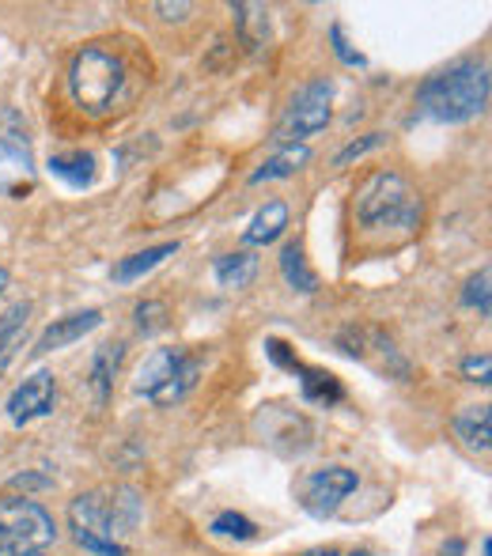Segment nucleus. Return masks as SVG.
<instances>
[{
    "label": "nucleus",
    "mask_w": 492,
    "mask_h": 556,
    "mask_svg": "<svg viewBox=\"0 0 492 556\" xmlns=\"http://www.w3.org/2000/svg\"><path fill=\"white\" fill-rule=\"evenodd\" d=\"M489 91H492L489 65L478 58H466L447 65L443 73L428 76L417 91V106L420 114L440 125H463L474 122L478 114H485Z\"/></svg>",
    "instance_id": "f257e3e1"
},
{
    "label": "nucleus",
    "mask_w": 492,
    "mask_h": 556,
    "mask_svg": "<svg viewBox=\"0 0 492 556\" xmlns=\"http://www.w3.org/2000/svg\"><path fill=\"white\" fill-rule=\"evenodd\" d=\"M356 227L368 235L413 231L420 224V198L398 170H375L361 182L353 198Z\"/></svg>",
    "instance_id": "f03ea898"
},
{
    "label": "nucleus",
    "mask_w": 492,
    "mask_h": 556,
    "mask_svg": "<svg viewBox=\"0 0 492 556\" xmlns=\"http://www.w3.org/2000/svg\"><path fill=\"white\" fill-rule=\"evenodd\" d=\"M125 88V65L103 46H84L68 65V96L80 111L106 114Z\"/></svg>",
    "instance_id": "7ed1b4c3"
},
{
    "label": "nucleus",
    "mask_w": 492,
    "mask_h": 556,
    "mask_svg": "<svg viewBox=\"0 0 492 556\" xmlns=\"http://www.w3.org/2000/svg\"><path fill=\"white\" fill-rule=\"evenodd\" d=\"M58 542V522L38 500L4 496L0 500V556L46 553Z\"/></svg>",
    "instance_id": "20e7f679"
},
{
    "label": "nucleus",
    "mask_w": 492,
    "mask_h": 556,
    "mask_svg": "<svg viewBox=\"0 0 492 556\" xmlns=\"http://www.w3.org/2000/svg\"><path fill=\"white\" fill-rule=\"evenodd\" d=\"M330 117H333V84L326 80V76H318V80L303 84V88L288 99L273 137H277L280 148L303 144L307 137L323 132L326 125H330Z\"/></svg>",
    "instance_id": "39448f33"
},
{
    "label": "nucleus",
    "mask_w": 492,
    "mask_h": 556,
    "mask_svg": "<svg viewBox=\"0 0 492 556\" xmlns=\"http://www.w3.org/2000/svg\"><path fill=\"white\" fill-rule=\"evenodd\" d=\"M35 186V152H30L27 125L15 111L0 114V193L23 198Z\"/></svg>",
    "instance_id": "423d86ee"
},
{
    "label": "nucleus",
    "mask_w": 492,
    "mask_h": 556,
    "mask_svg": "<svg viewBox=\"0 0 492 556\" xmlns=\"http://www.w3.org/2000/svg\"><path fill=\"white\" fill-rule=\"evenodd\" d=\"M68 530L73 542L91 556H125V545L111 530V507L103 492H84L68 504Z\"/></svg>",
    "instance_id": "0eeeda50"
},
{
    "label": "nucleus",
    "mask_w": 492,
    "mask_h": 556,
    "mask_svg": "<svg viewBox=\"0 0 492 556\" xmlns=\"http://www.w3.org/2000/svg\"><path fill=\"white\" fill-rule=\"evenodd\" d=\"M254 428L265 446H273L285 458H300L315 446V428L303 413L285 409V405H262L254 417Z\"/></svg>",
    "instance_id": "6e6552de"
},
{
    "label": "nucleus",
    "mask_w": 492,
    "mask_h": 556,
    "mask_svg": "<svg viewBox=\"0 0 492 556\" xmlns=\"http://www.w3.org/2000/svg\"><path fill=\"white\" fill-rule=\"evenodd\" d=\"M338 344L353 359L368 364L371 371L387 375V379H409V359L402 356V349H398L387 333L375 330V326H349V330L338 337Z\"/></svg>",
    "instance_id": "1a4fd4ad"
},
{
    "label": "nucleus",
    "mask_w": 492,
    "mask_h": 556,
    "mask_svg": "<svg viewBox=\"0 0 492 556\" xmlns=\"http://www.w3.org/2000/svg\"><path fill=\"white\" fill-rule=\"evenodd\" d=\"M356 484H361V477L349 466L315 469V473H307V481H303V507H307L315 519H330V515H338L341 500H345L349 492H356Z\"/></svg>",
    "instance_id": "9d476101"
},
{
    "label": "nucleus",
    "mask_w": 492,
    "mask_h": 556,
    "mask_svg": "<svg viewBox=\"0 0 492 556\" xmlns=\"http://www.w3.org/2000/svg\"><path fill=\"white\" fill-rule=\"evenodd\" d=\"M53 405H58V379H53V371H35L8 394L4 413L15 428H23V425H35V420L50 417Z\"/></svg>",
    "instance_id": "9b49d317"
},
{
    "label": "nucleus",
    "mask_w": 492,
    "mask_h": 556,
    "mask_svg": "<svg viewBox=\"0 0 492 556\" xmlns=\"http://www.w3.org/2000/svg\"><path fill=\"white\" fill-rule=\"evenodd\" d=\"M103 326V311L99 307H88V311H73V315L65 318H53L50 326H46L42 333H38L35 349H30V356H50V352H61L68 349V344L84 341L91 330H99Z\"/></svg>",
    "instance_id": "f8f14e48"
},
{
    "label": "nucleus",
    "mask_w": 492,
    "mask_h": 556,
    "mask_svg": "<svg viewBox=\"0 0 492 556\" xmlns=\"http://www.w3.org/2000/svg\"><path fill=\"white\" fill-rule=\"evenodd\" d=\"M186 356H190L186 349H155V352H148L144 364L137 367V382H133V390L152 402V397L178 375V367L186 364Z\"/></svg>",
    "instance_id": "ddd939ff"
},
{
    "label": "nucleus",
    "mask_w": 492,
    "mask_h": 556,
    "mask_svg": "<svg viewBox=\"0 0 492 556\" xmlns=\"http://www.w3.org/2000/svg\"><path fill=\"white\" fill-rule=\"evenodd\" d=\"M30 315H35V303L30 300L12 303V307H4V315H0V375L12 367V359L20 356L23 344H27Z\"/></svg>",
    "instance_id": "4468645a"
},
{
    "label": "nucleus",
    "mask_w": 492,
    "mask_h": 556,
    "mask_svg": "<svg viewBox=\"0 0 492 556\" xmlns=\"http://www.w3.org/2000/svg\"><path fill=\"white\" fill-rule=\"evenodd\" d=\"M125 359V344H99L96 356H91V367H88V390L96 397V405H106L111 402V390H114V375H118Z\"/></svg>",
    "instance_id": "2eb2a0df"
},
{
    "label": "nucleus",
    "mask_w": 492,
    "mask_h": 556,
    "mask_svg": "<svg viewBox=\"0 0 492 556\" xmlns=\"http://www.w3.org/2000/svg\"><path fill=\"white\" fill-rule=\"evenodd\" d=\"M178 254V242H160V247H148L140 254H129V257H118L111 269V280L114 285H137L140 277H148L152 269H160L167 257Z\"/></svg>",
    "instance_id": "dca6fc26"
},
{
    "label": "nucleus",
    "mask_w": 492,
    "mask_h": 556,
    "mask_svg": "<svg viewBox=\"0 0 492 556\" xmlns=\"http://www.w3.org/2000/svg\"><path fill=\"white\" fill-rule=\"evenodd\" d=\"M46 170H50L58 182H65L68 190H84V186L96 182L99 160L91 152H58V155H50Z\"/></svg>",
    "instance_id": "f3484780"
},
{
    "label": "nucleus",
    "mask_w": 492,
    "mask_h": 556,
    "mask_svg": "<svg viewBox=\"0 0 492 556\" xmlns=\"http://www.w3.org/2000/svg\"><path fill=\"white\" fill-rule=\"evenodd\" d=\"M455 435L463 440L466 451L489 454V446H492V409L489 405H466V409H458Z\"/></svg>",
    "instance_id": "a211bd4d"
},
{
    "label": "nucleus",
    "mask_w": 492,
    "mask_h": 556,
    "mask_svg": "<svg viewBox=\"0 0 492 556\" xmlns=\"http://www.w3.org/2000/svg\"><path fill=\"white\" fill-rule=\"evenodd\" d=\"M288 227V205L285 201H265L254 216H250L247 231H243V242L247 247H269L285 235Z\"/></svg>",
    "instance_id": "6ab92c4d"
},
{
    "label": "nucleus",
    "mask_w": 492,
    "mask_h": 556,
    "mask_svg": "<svg viewBox=\"0 0 492 556\" xmlns=\"http://www.w3.org/2000/svg\"><path fill=\"white\" fill-rule=\"evenodd\" d=\"M292 375H300V390H303V397H307L311 405H333V402H341V397H345L341 382L333 379L330 371H323V367H307V364H300V359H295Z\"/></svg>",
    "instance_id": "aec40b11"
},
{
    "label": "nucleus",
    "mask_w": 492,
    "mask_h": 556,
    "mask_svg": "<svg viewBox=\"0 0 492 556\" xmlns=\"http://www.w3.org/2000/svg\"><path fill=\"white\" fill-rule=\"evenodd\" d=\"M257 277V254L254 250H236V254H220L216 257V280L228 292H243L254 285Z\"/></svg>",
    "instance_id": "412c9836"
},
{
    "label": "nucleus",
    "mask_w": 492,
    "mask_h": 556,
    "mask_svg": "<svg viewBox=\"0 0 492 556\" xmlns=\"http://www.w3.org/2000/svg\"><path fill=\"white\" fill-rule=\"evenodd\" d=\"M280 277L288 280V288L300 295H315L318 292V273L307 265L300 242H285L280 247Z\"/></svg>",
    "instance_id": "4be33fe9"
},
{
    "label": "nucleus",
    "mask_w": 492,
    "mask_h": 556,
    "mask_svg": "<svg viewBox=\"0 0 492 556\" xmlns=\"http://www.w3.org/2000/svg\"><path fill=\"white\" fill-rule=\"evenodd\" d=\"M307 160H311V148L307 144H288V148H280V152H273L269 160H265L262 167H257L254 175H250V186L277 182V178H292L295 170H300Z\"/></svg>",
    "instance_id": "5701e85b"
},
{
    "label": "nucleus",
    "mask_w": 492,
    "mask_h": 556,
    "mask_svg": "<svg viewBox=\"0 0 492 556\" xmlns=\"http://www.w3.org/2000/svg\"><path fill=\"white\" fill-rule=\"evenodd\" d=\"M231 15H236L239 38L247 50H262L269 42V12L262 4H231Z\"/></svg>",
    "instance_id": "b1692460"
},
{
    "label": "nucleus",
    "mask_w": 492,
    "mask_h": 556,
    "mask_svg": "<svg viewBox=\"0 0 492 556\" xmlns=\"http://www.w3.org/2000/svg\"><path fill=\"white\" fill-rule=\"evenodd\" d=\"M201 356H186V364L178 367V375L167 382V387L160 390V394L152 397V405H160V409H171V405H178V402H186V397L193 394V387H198V379H201Z\"/></svg>",
    "instance_id": "393cba45"
},
{
    "label": "nucleus",
    "mask_w": 492,
    "mask_h": 556,
    "mask_svg": "<svg viewBox=\"0 0 492 556\" xmlns=\"http://www.w3.org/2000/svg\"><path fill=\"white\" fill-rule=\"evenodd\" d=\"M106 507H111L114 538L122 542V534H133V527L140 522V496L133 489H118L114 492V500H106Z\"/></svg>",
    "instance_id": "a878e982"
},
{
    "label": "nucleus",
    "mask_w": 492,
    "mask_h": 556,
    "mask_svg": "<svg viewBox=\"0 0 492 556\" xmlns=\"http://www.w3.org/2000/svg\"><path fill=\"white\" fill-rule=\"evenodd\" d=\"M209 534H213V538H228V542H254L257 527L247 519V515H239V511H220L213 519V527H209Z\"/></svg>",
    "instance_id": "bb28decb"
},
{
    "label": "nucleus",
    "mask_w": 492,
    "mask_h": 556,
    "mask_svg": "<svg viewBox=\"0 0 492 556\" xmlns=\"http://www.w3.org/2000/svg\"><path fill=\"white\" fill-rule=\"evenodd\" d=\"M463 303H466V307L478 311L481 318H489V315H492V273H489V265H481V269L474 273L470 280H466Z\"/></svg>",
    "instance_id": "cd10ccee"
},
{
    "label": "nucleus",
    "mask_w": 492,
    "mask_h": 556,
    "mask_svg": "<svg viewBox=\"0 0 492 556\" xmlns=\"http://www.w3.org/2000/svg\"><path fill=\"white\" fill-rule=\"evenodd\" d=\"M133 318H137V330L144 333V337L163 333V330L171 326V311H167V303H163V300H144V303H137Z\"/></svg>",
    "instance_id": "c85d7f7f"
},
{
    "label": "nucleus",
    "mask_w": 492,
    "mask_h": 556,
    "mask_svg": "<svg viewBox=\"0 0 492 556\" xmlns=\"http://www.w3.org/2000/svg\"><path fill=\"white\" fill-rule=\"evenodd\" d=\"M330 46H333V58H338L341 65L368 68V58H364L361 50H353V42L345 38V27H341V23H333V27H330Z\"/></svg>",
    "instance_id": "c756f323"
},
{
    "label": "nucleus",
    "mask_w": 492,
    "mask_h": 556,
    "mask_svg": "<svg viewBox=\"0 0 492 556\" xmlns=\"http://www.w3.org/2000/svg\"><path fill=\"white\" fill-rule=\"evenodd\" d=\"M382 140H387L382 132H368V137H361V140H349V144L341 148L338 155H333V167H349L353 160H364V155L375 152V148H379Z\"/></svg>",
    "instance_id": "7c9ffc66"
},
{
    "label": "nucleus",
    "mask_w": 492,
    "mask_h": 556,
    "mask_svg": "<svg viewBox=\"0 0 492 556\" xmlns=\"http://www.w3.org/2000/svg\"><path fill=\"white\" fill-rule=\"evenodd\" d=\"M463 375H466V382L489 387V382H492V359H489V352H481V356H466L463 359Z\"/></svg>",
    "instance_id": "2f4dec72"
},
{
    "label": "nucleus",
    "mask_w": 492,
    "mask_h": 556,
    "mask_svg": "<svg viewBox=\"0 0 492 556\" xmlns=\"http://www.w3.org/2000/svg\"><path fill=\"white\" fill-rule=\"evenodd\" d=\"M155 12H160V20H167V23H182L186 15L193 12L190 4H167V0H160V4H155Z\"/></svg>",
    "instance_id": "473e14b6"
},
{
    "label": "nucleus",
    "mask_w": 492,
    "mask_h": 556,
    "mask_svg": "<svg viewBox=\"0 0 492 556\" xmlns=\"http://www.w3.org/2000/svg\"><path fill=\"white\" fill-rule=\"evenodd\" d=\"M12 489H50V481L38 473H20V477H12Z\"/></svg>",
    "instance_id": "72a5a7b5"
},
{
    "label": "nucleus",
    "mask_w": 492,
    "mask_h": 556,
    "mask_svg": "<svg viewBox=\"0 0 492 556\" xmlns=\"http://www.w3.org/2000/svg\"><path fill=\"white\" fill-rule=\"evenodd\" d=\"M463 549H466V545L458 542V538H451V542L443 545V556H463Z\"/></svg>",
    "instance_id": "f704fd0d"
},
{
    "label": "nucleus",
    "mask_w": 492,
    "mask_h": 556,
    "mask_svg": "<svg viewBox=\"0 0 492 556\" xmlns=\"http://www.w3.org/2000/svg\"><path fill=\"white\" fill-rule=\"evenodd\" d=\"M303 556H341V553L330 549V545H323V549H311V553H303Z\"/></svg>",
    "instance_id": "c9c22d12"
},
{
    "label": "nucleus",
    "mask_w": 492,
    "mask_h": 556,
    "mask_svg": "<svg viewBox=\"0 0 492 556\" xmlns=\"http://www.w3.org/2000/svg\"><path fill=\"white\" fill-rule=\"evenodd\" d=\"M4 292H8V269L0 265V295H4Z\"/></svg>",
    "instance_id": "e433bc0d"
},
{
    "label": "nucleus",
    "mask_w": 492,
    "mask_h": 556,
    "mask_svg": "<svg viewBox=\"0 0 492 556\" xmlns=\"http://www.w3.org/2000/svg\"><path fill=\"white\" fill-rule=\"evenodd\" d=\"M349 556H371L368 549H353V553H349Z\"/></svg>",
    "instance_id": "4c0bfd02"
},
{
    "label": "nucleus",
    "mask_w": 492,
    "mask_h": 556,
    "mask_svg": "<svg viewBox=\"0 0 492 556\" xmlns=\"http://www.w3.org/2000/svg\"><path fill=\"white\" fill-rule=\"evenodd\" d=\"M12 556H42V553H12Z\"/></svg>",
    "instance_id": "58836bf2"
}]
</instances>
